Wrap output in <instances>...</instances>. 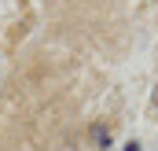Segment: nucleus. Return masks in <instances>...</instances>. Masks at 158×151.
<instances>
[{
    "instance_id": "2",
    "label": "nucleus",
    "mask_w": 158,
    "mask_h": 151,
    "mask_svg": "<svg viewBox=\"0 0 158 151\" xmlns=\"http://www.w3.org/2000/svg\"><path fill=\"white\" fill-rule=\"evenodd\" d=\"M125 151H140V144H136V140H132V144H125Z\"/></svg>"
},
{
    "instance_id": "1",
    "label": "nucleus",
    "mask_w": 158,
    "mask_h": 151,
    "mask_svg": "<svg viewBox=\"0 0 158 151\" xmlns=\"http://www.w3.org/2000/svg\"><path fill=\"white\" fill-rule=\"evenodd\" d=\"M92 144H96V148H110V129H107V125H99V122H96V125H92Z\"/></svg>"
},
{
    "instance_id": "3",
    "label": "nucleus",
    "mask_w": 158,
    "mask_h": 151,
    "mask_svg": "<svg viewBox=\"0 0 158 151\" xmlns=\"http://www.w3.org/2000/svg\"><path fill=\"white\" fill-rule=\"evenodd\" d=\"M155 107H158V88H155Z\"/></svg>"
}]
</instances>
